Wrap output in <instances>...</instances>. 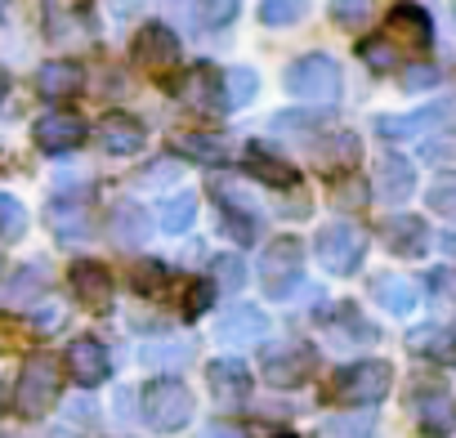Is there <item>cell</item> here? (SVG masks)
Here are the masks:
<instances>
[{
  "label": "cell",
  "instance_id": "4",
  "mask_svg": "<svg viewBox=\"0 0 456 438\" xmlns=\"http://www.w3.org/2000/svg\"><path fill=\"white\" fill-rule=\"evenodd\" d=\"M314 256H318V264H322L327 273L349 278V273H358V264H362V256H367V233H362L358 224H327V229L314 238Z\"/></svg>",
  "mask_w": 456,
  "mask_h": 438
},
{
  "label": "cell",
  "instance_id": "34",
  "mask_svg": "<svg viewBox=\"0 0 456 438\" xmlns=\"http://www.w3.org/2000/svg\"><path fill=\"white\" fill-rule=\"evenodd\" d=\"M260 19L269 28H291L305 19V0H260Z\"/></svg>",
  "mask_w": 456,
  "mask_h": 438
},
{
  "label": "cell",
  "instance_id": "24",
  "mask_svg": "<svg viewBox=\"0 0 456 438\" xmlns=\"http://www.w3.org/2000/svg\"><path fill=\"white\" fill-rule=\"evenodd\" d=\"M170 148H179L188 161H206V166H219V161H228V157H233L228 139H219V134H197V130H183V134H175V139H170Z\"/></svg>",
  "mask_w": 456,
  "mask_h": 438
},
{
  "label": "cell",
  "instance_id": "38",
  "mask_svg": "<svg viewBox=\"0 0 456 438\" xmlns=\"http://www.w3.org/2000/svg\"><path fill=\"white\" fill-rule=\"evenodd\" d=\"M331 19H336V28L358 32V28L371 19V0H336V5H331Z\"/></svg>",
  "mask_w": 456,
  "mask_h": 438
},
{
  "label": "cell",
  "instance_id": "44",
  "mask_svg": "<svg viewBox=\"0 0 456 438\" xmlns=\"http://www.w3.org/2000/svg\"><path fill=\"white\" fill-rule=\"evenodd\" d=\"M206 438H247V434H242L238 425H210V429H206Z\"/></svg>",
  "mask_w": 456,
  "mask_h": 438
},
{
  "label": "cell",
  "instance_id": "9",
  "mask_svg": "<svg viewBox=\"0 0 456 438\" xmlns=\"http://www.w3.org/2000/svg\"><path fill=\"white\" fill-rule=\"evenodd\" d=\"M130 54H134V68H143L152 77H166L179 63V36L166 23H148V28H139Z\"/></svg>",
  "mask_w": 456,
  "mask_h": 438
},
{
  "label": "cell",
  "instance_id": "3",
  "mask_svg": "<svg viewBox=\"0 0 456 438\" xmlns=\"http://www.w3.org/2000/svg\"><path fill=\"white\" fill-rule=\"evenodd\" d=\"M143 420L157 434H179L192 420V393H188V385L183 380H170V376L152 380L143 389Z\"/></svg>",
  "mask_w": 456,
  "mask_h": 438
},
{
  "label": "cell",
  "instance_id": "1",
  "mask_svg": "<svg viewBox=\"0 0 456 438\" xmlns=\"http://www.w3.org/2000/svg\"><path fill=\"white\" fill-rule=\"evenodd\" d=\"M59 389H63V371H59V362H54L50 353L28 358L23 371H19V385H14V407H19V416L41 420V416L59 402Z\"/></svg>",
  "mask_w": 456,
  "mask_h": 438
},
{
  "label": "cell",
  "instance_id": "6",
  "mask_svg": "<svg viewBox=\"0 0 456 438\" xmlns=\"http://www.w3.org/2000/svg\"><path fill=\"white\" fill-rule=\"evenodd\" d=\"M175 99L188 112H197V117H224L228 108H233V103H228V90H224V77L215 68H206V63H197V68H188L179 77Z\"/></svg>",
  "mask_w": 456,
  "mask_h": 438
},
{
  "label": "cell",
  "instance_id": "39",
  "mask_svg": "<svg viewBox=\"0 0 456 438\" xmlns=\"http://www.w3.org/2000/svg\"><path fill=\"white\" fill-rule=\"evenodd\" d=\"M224 90H228V103H251L260 94V81H256L251 68H233L224 77Z\"/></svg>",
  "mask_w": 456,
  "mask_h": 438
},
{
  "label": "cell",
  "instance_id": "28",
  "mask_svg": "<svg viewBox=\"0 0 456 438\" xmlns=\"http://www.w3.org/2000/svg\"><path fill=\"white\" fill-rule=\"evenodd\" d=\"M447 112H452V108L438 103V108H425V112H416V117H403V121H398V117H380L376 130H380V139H403V134H420V130L438 126Z\"/></svg>",
  "mask_w": 456,
  "mask_h": 438
},
{
  "label": "cell",
  "instance_id": "17",
  "mask_svg": "<svg viewBox=\"0 0 456 438\" xmlns=\"http://www.w3.org/2000/svg\"><path fill=\"white\" fill-rule=\"evenodd\" d=\"M309 157H314L318 170H349V166L362 157V143H358V134L336 130V134L314 139V143H309Z\"/></svg>",
  "mask_w": 456,
  "mask_h": 438
},
{
  "label": "cell",
  "instance_id": "7",
  "mask_svg": "<svg viewBox=\"0 0 456 438\" xmlns=\"http://www.w3.org/2000/svg\"><path fill=\"white\" fill-rule=\"evenodd\" d=\"M300 273H305V247H300L296 238H278V242L265 251V260H260V278H265V291H269L273 300L296 296Z\"/></svg>",
  "mask_w": 456,
  "mask_h": 438
},
{
  "label": "cell",
  "instance_id": "15",
  "mask_svg": "<svg viewBox=\"0 0 456 438\" xmlns=\"http://www.w3.org/2000/svg\"><path fill=\"white\" fill-rule=\"evenodd\" d=\"M143 139H148L143 121H134V117H126V112H108V117L99 121V148L112 152V157H130V152H139Z\"/></svg>",
  "mask_w": 456,
  "mask_h": 438
},
{
  "label": "cell",
  "instance_id": "13",
  "mask_svg": "<svg viewBox=\"0 0 456 438\" xmlns=\"http://www.w3.org/2000/svg\"><path fill=\"white\" fill-rule=\"evenodd\" d=\"M247 170H251L260 183H269V188H296V183H300V170H296L287 157H278L269 143H260V139L247 143Z\"/></svg>",
  "mask_w": 456,
  "mask_h": 438
},
{
  "label": "cell",
  "instance_id": "43",
  "mask_svg": "<svg viewBox=\"0 0 456 438\" xmlns=\"http://www.w3.org/2000/svg\"><path fill=\"white\" fill-rule=\"evenodd\" d=\"M59 318H63L59 309H41V313L32 318V327H37V331H54V327H59Z\"/></svg>",
  "mask_w": 456,
  "mask_h": 438
},
{
  "label": "cell",
  "instance_id": "14",
  "mask_svg": "<svg viewBox=\"0 0 456 438\" xmlns=\"http://www.w3.org/2000/svg\"><path fill=\"white\" fill-rule=\"evenodd\" d=\"M206 385L219 402H247L251 398V371L238 358H215L206 367Z\"/></svg>",
  "mask_w": 456,
  "mask_h": 438
},
{
  "label": "cell",
  "instance_id": "19",
  "mask_svg": "<svg viewBox=\"0 0 456 438\" xmlns=\"http://www.w3.org/2000/svg\"><path fill=\"white\" fill-rule=\"evenodd\" d=\"M108 233H112V242L117 247H143L148 242V233H152V224H148V210L139 206V201H117L112 206V219H108Z\"/></svg>",
  "mask_w": 456,
  "mask_h": 438
},
{
  "label": "cell",
  "instance_id": "11",
  "mask_svg": "<svg viewBox=\"0 0 456 438\" xmlns=\"http://www.w3.org/2000/svg\"><path fill=\"white\" fill-rule=\"evenodd\" d=\"M32 134H37V148H41V152L59 157V152H77V148L86 143V121H81L77 112H50V117L37 121Z\"/></svg>",
  "mask_w": 456,
  "mask_h": 438
},
{
  "label": "cell",
  "instance_id": "36",
  "mask_svg": "<svg viewBox=\"0 0 456 438\" xmlns=\"http://www.w3.org/2000/svg\"><path fill=\"white\" fill-rule=\"evenodd\" d=\"M358 54H362V63H367L371 72H394V68H398V50H394V45H385V36L362 41V45H358Z\"/></svg>",
  "mask_w": 456,
  "mask_h": 438
},
{
  "label": "cell",
  "instance_id": "33",
  "mask_svg": "<svg viewBox=\"0 0 456 438\" xmlns=\"http://www.w3.org/2000/svg\"><path fill=\"white\" fill-rule=\"evenodd\" d=\"M242 14V0H197V23L201 28H228Z\"/></svg>",
  "mask_w": 456,
  "mask_h": 438
},
{
  "label": "cell",
  "instance_id": "27",
  "mask_svg": "<svg viewBox=\"0 0 456 438\" xmlns=\"http://www.w3.org/2000/svg\"><path fill=\"white\" fill-rule=\"evenodd\" d=\"M371 296L389 309V313H411L416 309V282H407V278H398V273H380L376 282H371Z\"/></svg>",
  "mask_w": 456,
  "mask_h": 438
},
{
  "label": "cell",
  "instance_id": "45",
  "mask_svg": "<svg viewBox=\"0 0 456 438\" xmlns=\"http://www.w3.org/2000/svg\"><path fill=\"white\" fill-rule=\"evenodd\" d=\"M265 438H296V434H291V429H269Z\"/></svg>",
  "mask_w": 456,
  "mask_h": 438
},
{
  "label": "cell",
  "instance_id": "25",
  "mask_svg": "<svg viewBox=\"0 0 456 438\" xmlns=\"http://www.w3.org/2000/svg\"><path fill=\"white\" fill-rule=\"evenodd\" d=\"M45 287H50V269H45V264H28V269H19V273L5 282V296H0V300H5L10 309H23V304H32Z\"/></svg>",
  "mask_w": 456,
  "mask_h": 438
},
{
  "label": "cell",
  "instance_id": "12",
  "mask_svg": "<svg viewBox=\"0 0 456 438\" xmlns=\"http://www.w3.org/2000/svg\"><path fill=\"white\" fill-rule=\"evenodd\" d=\"M68 371H72V380L81 389H94V385H103L112 376V358H108V349L94 336H81V340L68 345Z\"/></svg>",
  "mask_w": 456,
  "mask_h": 438
},
{
  "label": "cell",
  "instance_id": "21",
  "mask_svg": "<svg viewBox=\"0 0 456 438\" xmlns=\"http://www.w3.org/2000/svg\"><path fill=\"white\" fill-rule=\"evenodd\" d=\"M81 85H86V72H81V63H68V59H54V63H45V68L37 72V90H41L45 99H54V103L77 99Z\"/></svg>",
  "mask_w": 456,
  "mask_h": 438
},
{
  "label": "cell",
  "instance_id": "20",
  "mask_svg": "<svg viewBox=\"0 0 456 438\" xmlns=\"http://www.w3.org/2000/svg\"><path fill=\"white\" fill-rule=\"evenodd\" d=\"M385 28L403 45H411V50H429V41H434V23H429V14L420 5H394L389 19H385Z\"/></svg>",
  "mask_w": 456,
  "mask_h": 438
},
{
  "label": "cell",
  "instance_id": "42",
  "mask_svg": "<svg viewBox=\"0 0 456 438\" xmlns=\"http://www.w3.org/2000/svg\"><path fill=\"white\" fill-rule=\"evenodd\" d=\"M429 85H438V72L434 68H411L407 81H403V90H429Z\"/></svg>",
  "mask_w": 456,
  "mask_h": 438
},
{
  "label": "cell",
  "instance_id": "32",
  "mask_svg": "<svg viewBox=\"0 0 456 438\" xmlns=\"http://www.w3.org/2000/svg\"><path fill=\"white\" fill-rule=\"evenodd\" d=\"M28 233V210L19 197L0 192V242H19Z\"/></svg>",
  "mask_w": 456,
  "mask_h": 438
},
{
  "label": "cell",
  "instance_id": "46",
  "mask_svg": "<svg viewBox=\"0 0 456 438\" xmlns=\"http://www.w3.org/2000/svg\"><path fill=\"white\" fill-rule=\"evenodd\" d=\"M5 90H10V77H5V72H0V99H5Z\"/></svg>",
  "mask_w": 456,
  "mask_h": 438
},
{
  "label": "cell",
  "instance_id": "37",
  "mask_svg": "<svg viewBox=\"0 0 456 438\" xmlns=\"http://www.w3.org/2000/svg\"><path fill=\"white\" fill-rule=\"evenodd\" d=\"M371 201V188L362 183V179H340L336 188H331V206L336 210H362Z\"/></svg>",
  "mask_w": 456,
  "mask_h": 438
},
{
  "label": "cell",
  "instance_id": "23",
  "mask_svg": "<svg viewBox=\"0 0 456 438\" xmlns=\"http://www.w3.org/2000/svg\"><path fill=\"white\" fill-rule=\"evenodd\" d=\"M265 327H269V318L256 304H242V309H233V313L219 322V340L224 345H251V340L265 336Z\"/></svg>",
  "mask_w": 456,
  "mask_h": 438
},
{
  "label": "cell",
  "instance_id": "10",
  "mask_svg": "<svg viewBox=\"0 0 456 438\" xmlns=\"http://www.w3.org/2000/svg\"><path fill=\"white\" fill-rule=\"evenodd\" d=\"M411 411H416L420 434H429V438H447L456 429V398L438 385H420L411 398Z\"/></svg>",
  "mask_w": 456,
  "mask_h": 438
},
{
  "label": "cell",
  "instance_id": "41",
  "mask_svg": "<svg viewBox=\"0 0 456 438\" xmlns=\"http://www.w3.org/2000/svg\"><path fill=\"white\" fill-rule=\"evenodd\" d=\"M215 304V282H188V296H183V318H201L206 309Z\"/></svg>",
  "mask_w": 456,
  "mask_h": 438
},
{
  "label": "cell",
  "instance_id": "31",
  "mask_svg": "<svg viewBox=\"0 0 456 438\" xmlns=\"http://www.w3.org/2000/svg\"><path fill=\"white\" fill-rule=\"evenodd\" d=\"M166 282H170V269H166L161 260H134V269H130V287H134L139 296H161Z\"/></svg>",
  "mask_w": 456,
  "mask_h": 438
},
{
  "label": "cell",
  "instance_id": "29",
  "mask_svg": "<svg viewBox=\"0 0 456 438\" xmlns=\"http://www.w3.org/2000/svg\"><path fill=\"white\" fill-rule=\"evenodd\" d=\"M81 201H86V192H81V197H63V201L50 206V219H54V233H59V238H81V233H90Z\"/></svg>",
  "mask_w": 456,
  "mask_h": 438
},
{
  "label": "cell",
  "instance_id": "2",
  "mask_svg": "<svg viewBox=\"0 0 456 438\" xmlns=\"http://www.w3.org/2000/svg\"><path fill=\"white\" fill-rule=\"evenodd\" d=\"M287 94L314 108H331L340 99V68L327 54H305L287 68Z\"/></svg>",
  "mask_w": 456,
  "mask_h": 438
},
{
  "label": "cell",
  "instance_id": "22",
  "mask_svg": "<svg viewBox=\"0 0 456 438\" xmlns=\"http://www.w3.org/2000/svg\"><path fill=\"white\" fill-rule=\"evenodd\" d=\"M376 188H380L385 201H407L411 188H416V170H411V161L398 157V152H385L380 166H376Z\"/></svg>",
  "mask_w": 456,
  "mask_h": 438
},
{
  "label": "cell",
  "instance_id": "47",
  "mask_svg": "<svg viewBox=\"0 0 456 438\" xmlns=\"http://www.w3.org/2000/svg\"><path fill=\"white\" fill-rule=\"evenodd\" d=\"M5 5H10V0H0V19H5Z\"/></svg>",
  "mask_w": 456,
  "mask_h": 438
},
{
  "label": "cell",
  "instance_id": "26",
  "mask_svg": "<svg viewBox=\"0 0 456 438\" xmlns=\"http://www.w3.org/2000/svg\"><path fill=\"white\" fill-rule=\"evenodd\" d=\"M407 345H411V349H420V353H425V358H434V362L456 367V322H452V327H425V331H411V336H407Z\"/></svg>",
  "mask_w": 456,
  "mask_h": 438
},
{
  "label": "cell",
  "instance_id": "18",
  "mask_svg": "<svg viewBox=\"0 0 456 438\" xmlns=\"http://www.w3.org/2000/svg\"><path fill=\"white\" fill-rule=\"evenodd\" d=\"M72 291L86 309H108L112 304V273L94 260H77L72 264Z\"/></svg>",
  "mask_w": 456,
  "mask_h": 438
},
{
  "label": "cell",
  "instance_id": "8",
  "mask_svg": "<svg viewBox=\"0 0 456 438\" xmlns=\"http://www.w3.org/2000/svg\"><path fill=\"white\" fill-rule=\"evenodd\" d=\"M314 376V349L300 345V340H287V345H273L265 349V380L273 389H296Z\"/></svg>",
  "mask_w": 456,
  "mask_h": 438
},
{
  "label": "cell",
  "instance_id": "16",
  "mask_svg": "<svg viewBox=\"0 0 456 438\" xmlns=\"http://www.w3.org/2000/svg\"><path fill=\"white\" fill-rule=\"evenodd\" d=\"M380 238H385L389 256H420L425 242H429V229H425L420 215H394L380 224Z\"/></svg>",
  "mask_w": 456,
  "mask_h": 438
},
{
  "label": "cell",
  "instance_id": "30",
  "mask_svg": "<svg viewBox=\"0 0 456 438\" xmlns=\"http://www.w3.org/2000/svg\"><path fill=\"white\" fill-rule=\"evenodd\" d=\"M192 219H197V197L192 192H175V197L161 201V229L166 233H188Z\"/></svg>",
  "mask_w": 456,
  "mask_h": 438
},
{
  "label": "cell",
  "instance_id": "35",
  "mask_svg": "<svg viewBox=\"0 0 456 438\" xmlns=\"http://www.w3.org/2000/svg\"><path fill=\"white\" fill-rule=\"evenodd\" d=\"M425 201H429V210H434V215L456 219V174H438V179L429 183Z\"/></svg>",
  "mask_w": 456,
  "mask_h": 438
},
{
  "label": "cell",
  "instance_id": "40",
  "mask_svg": "<svg viewBox=\"0 0 456 438\" xmlns=\"http://www.w3.org/2000/svg\"><path fill=\"white\" fill-rule=\"evenodd\" d=\"M215 282H219L224 291H242V282H247L242 256H219V260H215Z\"/></svg>",
  "mask_w": 456,
  "mask_h": 438
},
{
  "label": "cell",
  "instance_id": "5",
  "mask_svg": "<svg viewBox=\"0 0 456 438\" xmlns=\"http://www.w3.org/2000/svg\"><path fill=\"white\" fill-rule=\"evenodd\" d=\"M389 385H394V367L380 358H367V362H354L336 376V398L345 407H371L389 393Z\"/></svg>",
  "mask_w": 456,
  "mask_h": 438
}]
</instances>
